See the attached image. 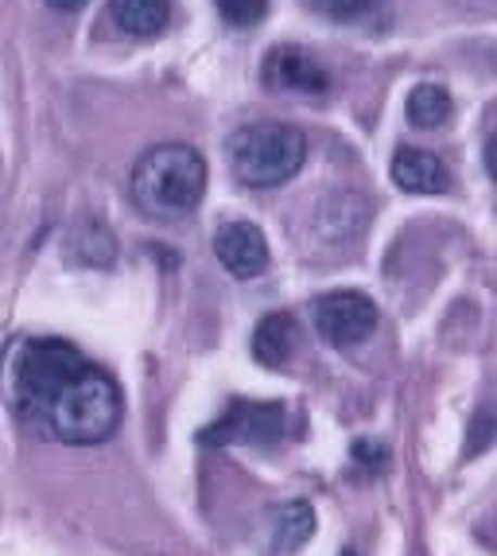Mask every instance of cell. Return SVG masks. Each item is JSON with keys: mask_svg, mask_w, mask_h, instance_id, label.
<instances>
[{"mask_svg": "<svg viewBox=\"0 0 497 556\" xmlns=\"http://www.w3.org/2000/svg\"><path fill=\"white\" fill-rule=\"evenodd\" d=\"M16 417L59 444H102L120 425L117 381L66 339H24L9 362Z\"/></svg>", "mask_w": 497, "mask_h": 556, "instance_id": "cell-1", "label": "cell"}, {"mask_svg": "<svg viewBox=\"0 0 497 556\" xmlns=\"http://www.w3.org/2000/svg\"><path fill=\"white\" fill-rule=\"evenodd\" d=\"M129 191L152 218H183L203 203L206 160L191 144H156L137 160Z\"/></svg>", "mask_w": 497, "mask_h": 556, "instance_id": "cell-2", "label": "cell"}, {"mask_svg": "<svg viewBox=\"0 0 497 556\" xmlns=\"http://www.w3.org/2000/svg\"><path fill=\"white\" fill-rule=\"evenodd\" d=\"M230 172L245 187H280L304 167L307 137L284 121H253L241 125L226 144Z\"/></svg>", "mask_w": 497, "mask_h": 556, "instance_id": "cell-3", "label": "cell"}, {"mask_svg": "<svg viewBox=\"0 0 497 556\" xmlns=\"http://www.w3.org/2000/svg\"><path fill=\"white\" fill-rule=\"evenodd\" d=\"M284 437V405L277 401H230L226 417L203 432V444H272Z\"/></svg>", "mask_w": 497, "mask_h": 556, "instance_id": "cell-4", "label": "cell"}, {"mask_svg": "<svg viewBox=\"0 0 497 556\" xmlns=\"http://www.w3.org/2000/svg\"><path fill=\"white\" fill-rule=\"evenodd\" d=\"M378 327V304L366 292H331L315 300V331L331 346H358Z\"/></svg>", "mask_w": 497, "mask_h": 556, "instance_id": "cell-5", "label": "cell"}, {"mask_svg": "<svg viewBox=\"0 0 497 556\" xmlns=\"http://www.w3.org/2000/svg\"><path fill=\"white\" fill-rule=\"evenodd\" d=\"M260 83L272 93H327L331 90V75L319 63V55H311L300 43H280L272 47L260 63Z\"/></svg>", "mask_w": 497, "mask_h": 556, "instance_id": "cell-6", "label": "cell"}, {"mask_svg": "<svg viewBox=\"0 0 497 556\" xmlns=\"http://www.w3.org/2000/svg\"><path fill=\"white\" fill-rule=\"evenodd\" d=\"M214 257L230 277L253 280L268 269V241L253 223H226L214 233Z\"/></svg>", "mask_w": 497, "mask_h": 556, "instance_id": "cell-7", "label": "cell"}, {"mask_svg": "<svg viewBox=\"0 0 497 556\" xmlns=\"http://www.w3.org/2000/svg\"><path fill=\"white\" fill-rule=\"evenodd\" d=\"M388 176L408 195H443V191H451V167L443 164L435 152L424 149H396Z\"/></svg>", "mask_w": 497, "mask_h": 556, "instance_id": "cell-8", "label": "cell"}, {"mask_svg": "<svg viewBox=\"0 0 497 556\" xmlns=\"http://www.w3.org/2000/svg\"><path fill=\"white\" fill-rule=\"evenodd\" d=\"M315 533V510L307 502H284L268 514V553L288 556L295 548H304Z\"/></svg>", "mask_w": 497, "mask_h": 556, "instance_id": "cell-9", "label": "cell"}, {"mask_svg": "<svg viewBox=\"0 0 497 556\" xmlns=\"http://www.w3.org/2000/svg\"><path fill=\"white\" fill-rule=\"evenodd\" d=\"M110 20L125 36H160L171 20V0H110Z\"/></svg>", "mask_w": 497, "mask_h": 556, "instance_id": "cell-10", "label": "cell"}, {"mask_svg": "<svg viewBox=\"0 0 497 556\" xmlns=\"http://www.w3.org/2000/svg\"><path fill=\"white\" fill-rule=\"evenodd\" d=\"M292 346H295V324L284 312H272V316H265L253 327V358L260 366H284Z\"/></svg>", "mask_w": 497, "mask_h": 556, "instance_id": "cell-11", "label": "cell"}, {"mask_svg": "<svg viewBox=\"0 0 497 556\" xmlns=\"http://www.w3.org/2000/svg\"><path fill=\"white\" fill-rule=\"evenodd\" d=\"M451 113H455V102L443 86L424 83L408 93V121H412L416 129H443V125L451 121Z\"/></svg>", "mask_w": 497, "mask_h": 556, "instance_id": "cell-12", "label": "cell"}, {"mask_svg": "<svg viewBox=\"0 0 497 556\" xmlns=\"http://www.w3.org/2000/svg\"><path fill=\"white\" fill-rule=\"evenodd\" d=\"M71 250H74V261H82V265H110L117 245H113V233L105 230L98 218H86L71 238Z\"/></svg>", "mask_w": 497, "mask_h": 556, "instance_id": "cell-13", "label": "cell"}, {"mask_svg": "<svg viewBox=\"0 0 497 556\" xmlns=\"http://www.w3.org/2000/svg\"><path fill=\"white\" fill-rule=\"evenodd\" d=\"M214 9H218L221 20L233 24V28H253V24L265 20L268 0H214Z\"/></svg>", "mask_w": 497, "mask_h": 556, "instance_id": "cell-14", "label": "cell"}, {"mask_svg": "<svg viewBox=\"0 0 497 556\" xmlns=\"http://www.w3.org/2000/svg\"><path fill=\"white\" fill-rule=\"evenodd\" d=\"M311 4L319 12H327V16H334V20H354V16H361L373 0H311Z\"/></svg>", "mask_w": 497, "mask_h": 556, "instance_id": "cell-15", "label": "cell"}, {"mask_svg": "<svg viewBox=\"0 0 497 556\" xmlns=\"http://www.w3.org/2000/svg\"><path fill=\"white\" fill-rule=\"evenodd\" d=\"M354 464L366 467V471H381V467L388 464V452L381 444H369V440H361V444H354Z\"/></svg>", "mask_w": 497, "mask_h": 556, "instance_id": "cell-16", "label": "cell"}, {"mask_svg": "<svg viewBox=\"0 0 497 556\" xmlns=\"http://www.w3.org/2000/svg\"><path fill=\"white\" fill-rule=\"evenodd\" d=\"M489 428H494V420H489V417H479V425H474V444L467 447L470 455H474V452H482V447L489 444Z\"/></svg>", "mask_w": 497, "mask_h": 556, "instance_id": "cell-17", "label": "cell"}, {"mask_svg": "<svg viewBox=\"0 0 497 556\" xmlns=\"http://www.w3.org/2000/svg\"><path fill=\"white\" fill-rule=\"evenodd\" d=\"M90 0H47V9H55V12H82Z\"/></svg>", "mask_w": 497, "mask_h": 556, "instance_id": "cell-18", "label": "cell"}, {"mask_svg": "<svg viewBox=\"0 0 497 556\" xmlns=\"http://www.w3.org/2000/svg\"><path fill=\"white\" fill-rule=\"evenodd\" d=\"M342 556H358V553H342Z\"/></svg>", "mask_w": 497, "mask_h": 556, "instance_id": "cell-19", "label": "cell"}]
</instances>
